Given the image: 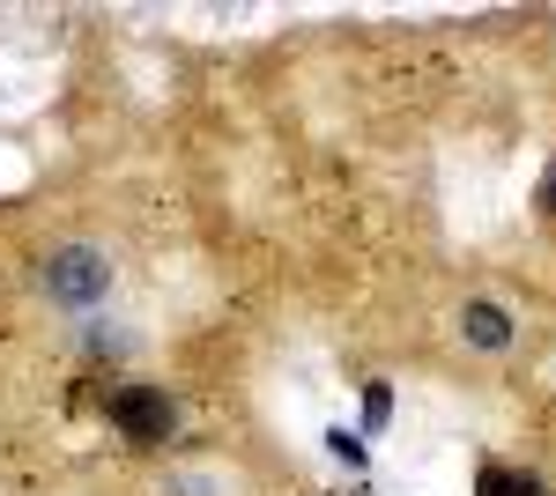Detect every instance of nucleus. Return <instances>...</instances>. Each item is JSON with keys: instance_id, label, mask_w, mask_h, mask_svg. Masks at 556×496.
<instances>
[{"instance_id": "nucleus-8", "label": "nucleus", "mask_w": 556, "mask_h": 496, "mask_svg": "<svg viewBox=\"0 0 556 496\" xmlns=\"http://www.w3.org/2000/svg\"><path fill=\"white\" fill-rule=\"evenodd\" d=\"M542 207L556 215V164H549V178H542Z\"/></svg>"}, {"instance_id": "nucleus-5", "label": "nucleus", "mask_w": 556, "mask_h": 496, "mask_svg": "<svg viewBox=\"0 0 556 496\" xmlns=\"http://www.w3.org/2000/svg\"><path fill=\"white\" fill-rule=\"evenodd\" d=\"M327 453L342 459V467H364V437L356 430H327Z\"/></svg>"}, {"instance_id": "nucleus-3", "label": "nucleus", "mask_w": 556, "mask_h": 496, "mask_svg": "<svg viewBox=\"0 0 556 496\" xmlns=\"http://www.w3.org/2000/svg\"><path fill=\"white\" fill-rule=\"evenodd\" d=\"M460 333H468V348H513V311L490 304V296H475L468 311H460Z\"/></svg>"}, {"instance_id": "nucleus-7", "label": "nucleus", "mask_w": 556, "mask_h": 496, "mask_svg": "<svg viewBox=\"0 0 556 496\" xmlns=\"http://www.w3.org/2000/svg\"><path fill=\"white\" fill-rule=\"evenodd\" d=\"M386 408H393V393H386V385H371V393H364V422H386Z\"/></svg>"}, {"instance_id": "nucleus-6", "label": "nucleus", "mask_w": 556, "mask_h": 496, "mask_svg": "<svg viewBox=\"0 0 556 496\" xmlns=\"http://www.w3.org/2000/svg\"><path fill=\"white\" fill-rule=\"evenodd\" d=\"M164 496H223V482L215 474H178V482H164Z\"/></svg>"}, {"instance_id": "nucleus-1", "label": "nucleus", "mask_w": 556, "mask_h": 496, "mask_svg": "<svg viewBox=\"0 0 556 496\" xmlns=\"http://www.w3.org/2000/svg\"><path fill=\"white\" fill-rule=\"evenodd\" d=\"M104 290H112V259L97 245H60L45 259V296H52V304L89 311V304H104Z\"/></svg>"}, {"instance_id": "nucleus-4", "label": "nucleus", "mask_w": 556, "mask_h": 496, "mask_svg": "<svg viewBox=\"0 0 556 496\" xmlns=\"http://www.w3.org/2000/svg\"><path fill=\"white\" fill-rule=\"evenodd\" d=\"M475 496H549L534 474H513V467H482L475 474Z\"/></svg>"}, {"instance_id": "nucleus-2", "label": "nucleus", "mask_w": 556, "mask_h": 496, "mask_svg": "<svg viewBox=\"0 0 556 496\" xmlns=\"http://www.w3.org/2000/svg\"><path fill=\"white\" fill-rule=\"evenodd\" d=\"M112 422H119V437H134V445H164L178 430V408L156 385H119L112 393Z\"/></svg>"}]
</instances>
